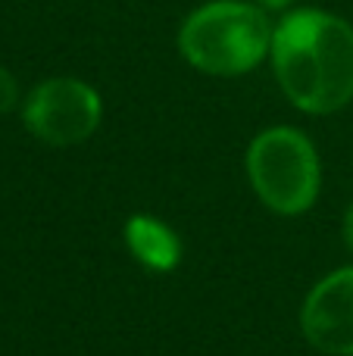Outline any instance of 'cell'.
Segmentation results:
<instances>
[{"label":"cell","mask_w":353,"mask_h":356,"mask_svg":"<svg viewBox=\"0 0 353 356\" xmlns=\"http://www.w3.org/2000/svg\"><path fill=\"white\" fill-rule=\"evenodd\" d=\"M272 69L285 97L310 116L353 100V25L325 10H294L275 25Z\"/></svg>","instance_id":"cell-1"},{"label":"cell","mask_w":353,"mask_h":356,"mask_svg":"<svg viewBox=\"0 0 353 356\" xmlns=\"http://www.w3.org/2000/svg\"><path fill=\"white\" fill-rule=\"evenodd\" d=\"M272 22L256 3L213 0L181 22L179 50L204 75L235 79L256 69L272 50Z\"/></svg>","instance_id":"cell-2"},{"label":"cell","mask_w":353,"mask_h":356,"mask_svg":"<svg viewBox=\"0 0 353 356\" xmlns=\"http://www.w3.org/2000/svg\"><path fill=\"white\" fill-rule=\"evenodd\" d=\"M247 175L256 197L279 216L306 213L322 184L316 147L291 125H275L254 138L247 147Z\"/></svg>","instance_id":"cell-3"},{"label":"cell","mask_w":353,"mask_h":356,"mask_svg":"<svg viewBox=\"0 0 353 356\" xmlns=\"http://www.w3.org/2000/svg\"><path fill=\"white\" fill-rule=\"evenodd\" d=\"M104 119L100 94L81 79H47L22 104V122L50 147H72L97 131Z\"/></svg>","instance_id":"cell-4"},{"label":"cell","mask_w":353,"mask_h":356,"mask_svg":"<svg viewBox=\"0 0 353 356\" xmlns=\"http://www.w3.org/2000/svg\"><path fill=\"white\" fill-rule=\"evenodd\" d=\"M306 341L325 356H353V266L325 275L300 309Z\"/></svg>","instance_id":"cell-5"},{"label":"cell","mask_w":353,"mask_h":356,"mask_svg":"<svg viewBox=\"0 0 353 356\" xmlns=\"http://www.w3.org/2000/svg\"><path fill=\"white\" fill-rule=\"evenodd\" d=\"M125 244L131 257L150 272H172L181 259V241L175 238L172 228L144 213L125 222Z\"/></svg>","instance_id":"cell-6"},{"label":"cell","mask_w":353,"mask_h":356,"mask_svg":"<svg viewBox=\"0 0 353 356\" xmlns=\"http://www.w3.org/2000/svg\"><path fill=\"white\" fill-rule=\"evenodd\" d=\"M19 104V81L13 79V72L6 66H0V116L10 113Z\"/></svg>","instance_id":"cell-7"},{"label":"cell","mask_w":353,"mask_h":356,"mask_svg":"<svg viewBox=\"0 0 353 356\" xmlns=\"http://www.w3.org/2000/svg\"><path fill=\"white\" fill-rule=\"evenodd\" d=\"M344 241H347V247L353 253V203L347 207V213H344Z\"/></svg>","instance_id":"cell-8"},{"label":"cell","mask_w":353,"mask_h":356,"mask_svg":"<svg viewBox=\"0 0 353 356\" xmlns=\"http://www.w3.org/2000/svg\"><path fill=\"white\" fill-rule=\"evenodd\" d=\"M263 6H269V10H285L288 3H291V0H260Z\"/></svg>","instance_id":"cell-9"}]
</instances>
